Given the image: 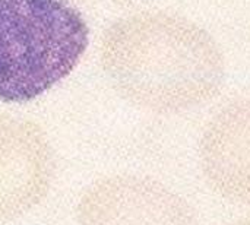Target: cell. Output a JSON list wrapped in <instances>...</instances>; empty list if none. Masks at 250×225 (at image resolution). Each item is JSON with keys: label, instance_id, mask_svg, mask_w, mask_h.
Returning <instances> with one entry per match:
<instances>
[{"label": "cell", "instance_id": "cell-1", "mask_svg": "<svg viewBox=\"0 0 250 225\" xmlns=\"http://www.w3.org/2000/svg\"><path fill=\"white\" fill-rule=\"evenodd\" d=\"M101 64L125 100L160 114L211 100L226 76L215 40L195 22L164 12L136 13L111 25L101 42Z\"/></svg>", "mask_w": 250, "mask_h": 225}, {"label": "cell", "instance_id": "cell-2", "mask_svg": "<svg viewBox=\"0 0 250 225\" xmlns=\"http://www.w3.org/2000/svg\"><path fill=\"white\" fill-rule=\"evenodd\" d=\"M89 41L72 0H0V101L28 102L64 79Z\"/></svg>", "mask_w": 250, "mask_h": 225}, {"label": "cell", "instance_id": "cell-3", "mask_svg": "<svg viewBox=\"0 0 250 225\" xmlns=\"http://www.w3.org/2000/svg\"><path fill=\"white\" fill-rule=\"evenodd\" d=\"M79 225H198L190 204L166 184L117 174L95 182L78 205Z\"/></svg>", "mask_w": 250, "mask_h": 225}, {"label": "cell", "instance_id": "cell-4", "mask_svg": "<svg viewBox=\"0 0 250 225\" xmlns=\"http://www.w3.org/2000/svg\"><path fill=\"white\" fill-rule=\"evenodd\" d=\"M53 170L44 132L29 120L0 114V221L35 208L48 192Z\"/></svg>", "mask_w": 250, "mask_h": 225}, {"label": "cell", "instance_id": "cell-5", "mask_svg": "<svg viewBox=\"0 0 250 225\" xmlns=\"http://www.w3.org/2000/svg\"><path fill=\"white\" fill-rule=\"evenodd\" d=\"M202 173L223 198L250 205V98L223 107L199 145Z\"/></svg>", "mask_w": 250, "mask_h": 225}, {"label": "cell", "instance_id": "cell-6", "mask_svg": "<svg viewBox=\"0 0 250 225\" xmlns=\"http://www.w3.org/2000/svg\"><path fill=\"white\" fill-rule=\"evenodd\" d=\"M114 4H122V6H138V4H148L157 0H107Z\"/></svg>", "mask_w": 250, "mask_h": 225}, {"label": "cell", "instance_id": "cell-7", "mask_svg": "<svg viewBox=\"0 0 250 225\" xmlns=\"http://www.w3.org/2000/svg\"><path fill=\"white\" fill-rule=\"evenodd\" d=\"M231 225H250V217L249 218H245V220H240V221H237V223H234V224Z\"/></svg>", "mask_w": 250, "mask_h": 225}]
</instances>
